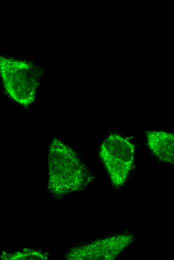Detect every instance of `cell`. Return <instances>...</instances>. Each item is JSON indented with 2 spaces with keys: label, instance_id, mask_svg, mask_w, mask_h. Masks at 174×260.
I'll use <instances>...</instances> for the list:
<instances>
[{
  "label": "cell",
  "instance_id": "cell-3",
  "mask_svg": "<svg viewBox=\"0 0 174 260\" xmlns=\"http://www.w3.org/2000/svg\"><path fill=\"white\" fill-rule=\"evenodd\" d=\"M134 156V144L130 138L119 134H110L102 144L100 156L114 187L119 188L126 182Z\"/></svg>",
  "mask_w": 174,
  "mask_h": 260
},
{
  "label": "cell",
  "instance_id": "cell-1",
  "mask_svg": "<svg viewBox=\"0 0 174 260\" xmlns=\"http://www.w3.org/2000/svg\"><path fill=\"white\" fill-rule=\"evenodd\" d=\"M92 176L76 152L61 140L52 141L48 153V188L56 196L84 190Z\"/></svg>",
  "mask_w": 174,
  "mask_h": 260
},
{
  "label": "cell",
  "instance_id": "cell-2",
  "mask_svg": "<svg viewBox=\"0 0 174 260\" xmlns=\"http://www.w3.org/2000/svg\"><path fill=\"white\" fill-rule=\"evenodd\" d=\"M0 70L4 88L18 104L27 106L34 100L41 70L30 63L2 58Z\"/></svg>",
  "mask_w": 174,
  "mask_h": 260
},
{
  "label": "cell",
  "instance_id": "cell-6",
  "mask_svg": "<svg viewBox=\"0 0 174 260\" xmlns=\"http://www.w3.org/2000/svg\"><path fill=\"white\" fill-rule=\"evenodd\" d=\"M1 258L6 260H46L48 254L40 250L24 248L12 253L4 252Z\"/></svg>",
  "mask_w": 174,
  "mask_h": 260
},
{
  "label": "cell",
  "instance_id": "cell-4",
  "mask_svg": "<svg viewBox=\"0 0 174 260\" xmlns=\"http://www.w3.org/2000/svg\"><path fill=\"white\" fill-rule=\"evenodd\" d=\"M131 234H121L94 240L70 249L68 260H114L134 241Z\"/></svg>",
  "mask_w": 174,
  "mask_h": 260
},
{
  "label": "cell",
  "instance_id": "cell-5",
  "mask_svg": "<svg viewBox=\"0 0 174 260\" xmlns=\"http://www.w3.org/2000/svg\"><path fill=\"white\" fill-rule=\"evenodd\" d=\"M148 145L160 160L174 164V134L164 130L146 132Z\"/></svg>",
  "mask_w": 174,
  "mask_h": 260
}]
</instances>
